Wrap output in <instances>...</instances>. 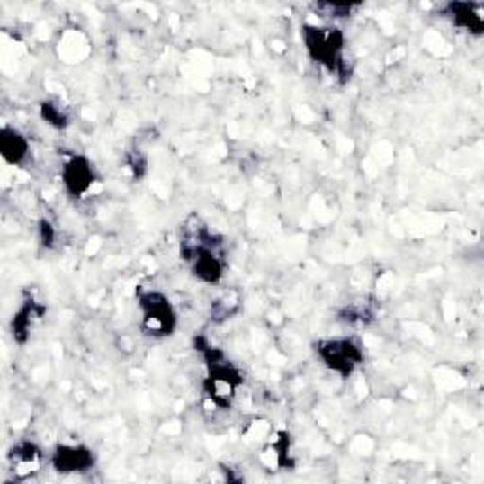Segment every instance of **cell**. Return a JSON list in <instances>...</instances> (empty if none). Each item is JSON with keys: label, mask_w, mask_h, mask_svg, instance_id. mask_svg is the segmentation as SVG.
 Returning a JSON list of instances; mask_svg holds the SVG:
<instances>
[{"label": "cell", "mask_w": 484, "mask_h": 484, "mask_svg": "<svg viewBox=\"0 0 484 484\" xmlns=\"http://www.w3.org/2000/svg\"><path fill=\"white\" fill-rule=\"evenodd\" d=\"M61 182H63V188H65L68 197L84 199L91 192L93 184L97 182L95 166H93L89 157H85L82 154L72 156L63 165Z\"/></svg>", "instance_id": "8992f818"}, {"label": "cell", "mask_w": 484, "mask_h": 484, "mask_svg": "<svg viewBox=\"0 0 484 484\" xmlns=\"http://www.w3.org/2000/svg\"><path fill=\"white\" fill-rule=\"evenodd\" d=\"M0 156L6 165H25L31 156V142L27 135H23L17 127L3 125L0 129Z\"/></svg>", "instance_id": "52a82bcc"}, {"label": "cell", "mask_w": 484, "mask_h": 484, "mask_svg": "<svg viewBox=\"0 0 484 484\" xmlns=\"http://www.w3.org/2000/svg\"><path fill=\"white\" fill-rule=\"evenodd\" d=\"M139 307L142 312L140 329L148 337L165 339L178 327V316L169 297L157 290H148L139 295Z\"/></svg>", "instance_id": "3957f363"}, {"label": "cell", "mask_w": 484, "mask_h": 484, "mask_svg": "<svg viewBox=\"0 0 484 484\" xmlns=\"http://www.w3.org/2000/svg\"><path fill=\"white\" fill-rule=\"evenodd\" d=\"M44 312V309H39L36 307V303L32 301H27L20 310H17L13 314V320H12V335L13 339L17 343H25L27 335H29V329L32 326V322L36 318H40V314Z\"/></svg>", "instance_id": "9c48e42d"}, {"label": "cell", "mask_w": 484, "mask_h": 484, "mask_svg": "<svg viewBox=\"0 0 484 484\" xmlns=\"http://www.w3.org/2000/svg\"><path fill=\"white\" fill-rule=\"evenodd\" d=\"M314 350L331 373L339 375L341 379L352 377L354 371H356L365 360L362 343L354 337L326 339L316 343Z\"/></svg>", "instance_id": "277c9868"}, {"label": "cell", "mask_w": 484, "mask_h": 484, "mask_svg": "<svg viewBox=\"0 0 484 484\" xmlns=\"http://www.w3.org/2000/svg\"><path fill=\"white\" fill-rule=\"evenodd\" d=\"M443 13L451 17V22L458 27L468 31L470 34L480 36L484 31V20L477 4L471 3H449L444 6Z\"/></svg>", "instance_id": "ba28073f"}, {"label": "cell", "mask_w": 484, "mask_h": 484, "mask_svg": "<svg viewBox=\"0 0 484 484\" xmlns=\"http://www.w3.org/2000/svg\"><path fill=\"white\" fill-rule=\"evenodd\" d=\"M358 8L360 4H331V3L312 4V10L320 17H327V20H345V17H350L352 12Z\"/></svg>", "instance_id": "7c38bea8"}, {"label": "cell", "mask_w": 484, "mask_h": 484, "mask_svg": "<svg viewBox=\"0 0 484 484\" xmlns=\"http://www.w3.org/2000/svg\"><path fill=\"white\" fill-rule=\"evenodd\" d=\"M95 453L82 443H59L49 456L51 468L61 475L87 473L95 468Z\"/></svg>", "instance_id": "5b68a950"}, {"label": "cell", "mask_w": 484, "mask_h": 484, "mask_svg": "<svg viewBox=\"0 0 484 484\" xmlns=\"http://www.w3.org/2000/svg\"><path fill=\"white\" fill-rule=\"evenodd\" d=\"M199 350H202L204 360H207L209 365V377L204 381L207 396L218 408H229L237 396V390L245 382V375H242L238 367L226 360L221 350L212 346H204Z\"/></svg>", "instance_id": "7a4b0ae2"}, {"label": "cell", "mask_w": 484, "mask_h": 484, "mask_svg": "<svg viewBox=\"0 0 484 484\" xmlns=\"http://www.w3.org/2000/svg\"><path fill=\"white\" fill-rule=\"evenodd\" d=\"M40 118L55 129H65L68 125V116H67L65 108L55 101H42L40 103Z\"/></svg>", "instance_id": "8fae6325"}, {"label": "cell", "mask_w": 484, "mask_h": 484, "mask_svg": "<svg viewBox=\"0 0 484 484\" xmlns=\"http://www.w3.org/2000/svg\"><path fill=\"white\" fill-rule=\"evenodd\" d=\"M309 58L326 68L329 74L339 76L343 82L350 80L352 67L345 58V32L333 25H305L301 31Z\"/></svg>", "instance_id": "6da1fadb"}, {"label": "cell", "mask_w": 484, "mask_h": 484, "mask_svg": "<svg viewBox=\"0 0 484 484\" xmlns=\"http://www.w3.org/2000/svg\"><path fill=\"white\" fill-rule=\"evenodd\" d=\"M10 458L13 462V470L32 471L31 468H39V463H40V449L31 441H23L13 446Z\"/></svg>", "instance_id": "30bf717a"}, {"label": "cell", "mask_w": 484, "mask_h": 484, "mask_svg": "<svg viewBox=\"0 0 484 484\" xmlns=\"http://www.w3.org/2000/svg\"><path fill=\"white\" fill-rule=\"evenodd\" d=\"M39 229H40V242H42V245L46 248H53V245H55V228L51 226L48 220H42Z\"/></svg>", "instance_id": "4fadbf2b"}]
</instances>
